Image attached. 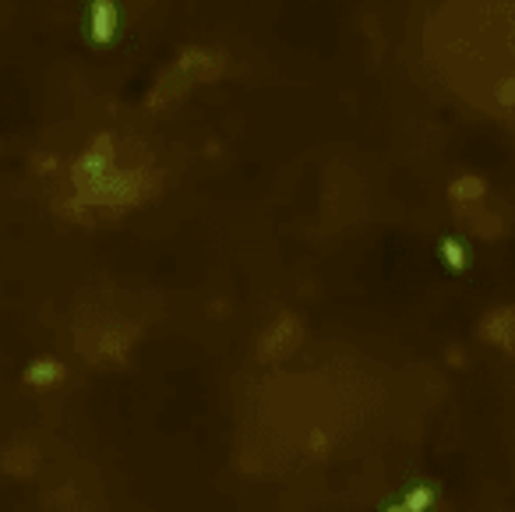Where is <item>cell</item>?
Here are the masks:
<instances>
[{
	"instance_id": "cell-1",
	"label": "cell",
	"mask_w": 515,
	"mask_h": 512,
	"mask_svg": "<svg viewBox=\"0 0 515 512\" xmlns=\"http://www.w3.org/2000/svg\"><path fill=\"white\" fill-rule=\"evenodd\" d=\"M290 325H294V318L283 314V321H276V325L265 332V339H262V357H265V361H276V357H283V354H290V350L297 346V332H294V336L286 332Z\"/></svg>"
},
{
	"instance_id": "cell-2",
	"label": "cell",
	"mask_w": 515,
	"mask_h": 512,
	"mask_svg": "<svg viewBox=\"0 0 515 512\" xmlns=\"http://www.w3.org/2000/svg\"><path fill=\"white\" fill-rule=\"evenodd\" d=\"M60 378H64V364L53 361V357H39V361H32V364L25 368V375H21V382L32 386V389H53Z\"/></svg>"
},
{
	"instance_id": "cell-3",
	"label": "cell",
	"mask_w": 515,
	"mask_h": 512,
	"mask_svg": "<svg viewBox=\"0 0 515 512\" xmlns=\"http://www.w3.org/2000/svg\"><path fill=\"white\" fill-rule=\"evenodd\" d=\"M113 32H117V11H113V4L109 0L93 4V36H96V43H109Z\"/></svg>"
},
{
	"instance_id": "cell-4",
	"label": "cell",
	"mask_w": 515,
	"mask_h": 512,
	"mask_svg": "<svg viewBox=\"0 0 515 512\" xmlns=\"http://www.w3.org/2000/svg\"><path fill=\"white\" fill-rule=\"evenodd\" d=\"M427 506H431V492H427V488H413L410 495H406V506H403V509L406 512H423Z\"/></svg>"
},
{
	"instance_id": "cell-5",
	"label": "cell",
	"mask_w": 515,
	"mask_h": 512,
	"mask_svg": "<svg viewBox=\"0 0 515 512\" xmlns=\"http://www.w3.org/2000/svg\"><path fill=\"white\" fill-rule=\"evenodd\" d=\"M396 512H403V509H396Z\"/></svg>"
}]
</instances>
